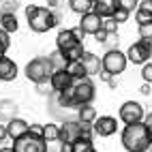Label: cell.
Returning <instances> with one entry per match:
<instances>
[{
	"mask_svg": "<svg viewBox=\"0 0 152 152\" xmlns=\"http://www.w3.org/2000/svg\"><path fill=\"white\" fill-rule=\"evenodd\" d=\"M120 139H122V146H124L126 152H144L152 144V135H150L146 122L124 124Z\"/></svg>",
	"mask_w": 152,
	"mask_h": 152,
	"instance_id": "cell-1",
	"label": "cell"
},
{
	"mask_svg": "<svg viewBox=\"0 0 152 152\" xmlns=\"http://www.w3.org/2000/svg\"><path fill=\"white\" fill-rule=\"evenodd\" d=\"M26 19L32 32L43 34L47 30H52L54 26H58V17L52 13L49 7H37V4H28L26 7Z\"/></svg>",
	"mask_w": 152,
	"mask_h": 152,
	"instance_id": "cell-2",
	"label": "cell"
},
{
	"mask_svg": "<svg viewBox=\"0 0 152 152\" xmlns=\"http://www.w3.org/2000/svg\"><path fill=\"white\" fill-rule=\"evenodd\" d=\"M54 71L56 69L52 64V60H49V56H37L26 64L24 73L28 77V82L39 84V82H49V77H52Z\"/></svg>",
	"mask_w": 152,
	"mask_h": 152,
	"instance_id": "cell-3",
	"label": "cell"
},
{
	"mask_svg": "<svg viewBox=\"0 0 152 152\" xmlns=\"http://www.w3.org/2000/svg\"><path fill=\"white\" fill-rule=\"evenodd\" d=\"M47 144L49 141L41 135V133H26L19 139L13 141V150L15 152H47Z\"/></svg>",
	"mask_w": 152,
	"mask_h": 152,
	"instance_id": "cell-4",
	"label": "cell"
},
{
	"mask_svg": "<svg viewBox=\"0 0 152 152\" xmlns=\"http://www.w3.org/2000/svg\"><path fill=\"white\" fill-rule=\"evenodd\" d=\"M101 60H103V69L109 71V73L114 75V77L120 75V73H124V69H126V64H129L126 54H124V52H120L118 47L109 49L105 56H101Z\"/></svg>",
	"mask_w": 152,
	"mask_h": 152,
	"instance_id": "cell-5",
	"label": "cell"
},
{
	"mask_svg": "<svg viewBox=\"0 0 152 152\" xmlns=\"http://www.w3.org/2000/svg\"><path fill=\"white\" fill-rule=\"evenodd\" d=\"M73 90V96H75V103L77 105H86V103H92L94 96H96V88L92 84L90 77H82V79H75V84L71 86Z\"/></svg>",
	"mask_w": 152,
	"mask_h": 152,
	"instance_id": "cell-6",
	"label": "cell"
},
{
	"mask_svg": "<svg viewBox=\"0 0 152 152\" xmlns=\"http://www.w3.org/2000/svg\"><path fill=\"white\" fill-rule=\"evenodd\" d=\"M150 56H152V39H139L137 43H133L126 49V58L133 64L150 62Z\"/></svg>",
	"mask_w": 152,
	"mask_h": 152,
	"instance_id": "cell-7",
	"label": "cell"
},
{
	"mask_svg": "<svg viewBox=\"0 0 152 152\" xmlns=\"http://www.w3.org/2000/svg\"><path fill=\"white\" fill-rule=\"evenodd\" d=\"M118 118L122 120L124 124H135V122H144L146 111L144 105L137 103V101H124L118 109Z\"/></svg>",
	"mask_w": 152,
	"mask_h": 152,
	"instance_id": "cell-8",
	"label": "cell"
},
{
	"mask_svg": "<svg viewBox=\"0 0 152 152\" xmlns=\"http://www.w3.org/2000/svg\"><path fill=\"white\" fill-rule=\"evenodd\" d=\"M84 133V124L79 122V120H66V122L60 126V135H58V141L62 144V141H69V144H73L75 139H79Z\"/></svg>",
	"mask_w": 152,
	"mask_h": 152,
	"instance_id": "cell-9",
	"label": "cell"
},
{
	"mask_svg": "<svg viewBox=\"0 0 152 152\" xmlns=\"http://www.w3.org/2000/svg\"><path fill=\"white\" fill-rule=\"evenodd\" d=\"M49 84H52L54 92H64V90H69L75 84V77L71 75L66 69H58V71L52 73V77H49Z\"/></svg>",
	"mask_w": 152,
	"mask_h": 152,
	"instance_id": "cell-10",
	"label": "cell"
},
{
	"mask_svg": "<svg viewBox=\"0 0 152 152\" xmlns=\"http://www.w3.org/2000/svg\"><path fill=\"white\" fill-rule=\"evenodd\" d=\"M92 129H94V135L99 137H109L118 131V120L114 116H99L94 122H92Z\"/></svg>",
	"mask_w": 152,
	"mask_h": 152,
	"instance_id": "cell-11",
	"label": "cell"
},
{
	"mask_svg": "<svg viewBox=\"0 0 152 152\" xmlns=\"http://www.w3.org/2000/svg\"><path fill=\"white\" fill-rule=\"evenodd\" d=\"M103 19H105V17H101L99 13L88 11V13L82 15V19H79V28H82L86 34H92V37H94L99 30L103 28Z\"/></svg>",
	"mask_w": 152,
	"mask_h": 152,
	"instance_id": "cell-12",
	"label": "cell"
},
{
	"mask_svg": "<svg viewBox=\"0 0 152 152\" xmlns=\"http://www.w3.org/2000/svg\"><path fill=\"white\" fill-rule=\"evenodd\" d=\"M77 43H82V39L75 34V30H73V28L60 30L58 37H56V49H60L62 54L66 52V49H71L73 45H77Z\"/></svg>",
	"mask_w": 152,
	"mask_h": 152,
	"instance_id": "cell-13",
	"label": "cell"
},
{
	"mask_svg": "<svg viewBox=\"0 0 152 152\" xmlns=\"http://www.w3.org/2000/svg\"><path fill=\"white\" fill-rule=\"evenodd\" d=\"M26 133H30V124L26 122V120H22V118H11L7 122V135H9V139H19L22 135H26Z\"/></svg>",
	"mask_w": 152,
	"mask_h": 152,
	"instance_id": "cell-14",
	"label": "cell"
},
{
	"mask_svg": "<svg viewBox=\"0 0 152 152\" xmlns=\"http://www.w3.org/2000/svg\"><path fill=\"white\" fill-rule=\"evenodd\" d=\"M82 64L86 69L88 77H94V75H99L101 71H103V60H101L96 54H92V52H86L82 56Z\"/></svg>",
	"mask_w": 152,
	"mask_h": 152,
	"instance_id": "cell-15",
	"label": "cell"
},
{
	"mask_svg": "<svg viewBox=\"0 0 152 152\" xmlns=\"http://www.w3.org/2000/svg\"><path fill=\"white\" fill-rule=\"evenodd\" d=\"M17 64L13 62L11 58H9L7 54L0 56V82H13V79L17 77Z\"/></svg>",
	"mask_w": 152,
	"mask_h": 152,
	"instance_id": "cell-16",
	"label": "cell"
},
{
	"mask_svg": "<svg viewBox=\"0 0 152 152\" xmlns=\"http://www.w3.org/2000/svg\"><path fill=\"white\" fill-rule=\"evenodd\" d=\"M118 7H120V0H94L92 11L99 13L101 17H114Z\"/></svg>",
	"mask_w": 152,
	"mask_h": 152,
	"instance_id": "cell-17",
	"label": "cell"
},
{
	"mask_svg": "<svg viewBox=\"0 0 152 152\" xmlns=\"http://www.w3.org/2000/svg\"><path fill=\"white\" fill-rule=\"evenodd\" d=\"M77 120L82 124H92L96 120V109L92 107V103H86V105H79L77 107Z\"/></svg>",
	"mask_w": 152,
	"mask_h": 152,
	"instance_id": "cell-18",
	"label": "cell"
},
{
	"mask_svg": "<svg viewBox=\"0 0 152 152\" xmlns=\"http://www.w3.org/2000/svg\"><path fill=\"white\" fill-rule=\"evenodd\" d=\"M0 28H4L9 34L17 32V28H19L17 15H15V13H4V15H0Z\"/></svg>",
	"mask_w": 152,
	"mask_h": 152,
	"instance_id": "cell-19",
	"label": "cell"
},
{
	"mask_svg": "<svg viewBox=\"0 0 152 152\" xmlns=\"http://www.w3.org/2000/svg\"><path fill=\"white\" fill-rule=\"evenodd\" d=\"M92 4H94V0H69L71 11L77 13V15H84L88 11H92Z\"/></svg>",
	"mask_w": 152,
	"mask_h": 152,
	"instance_id": "cell-20",
	"label": "cell"
},
{
	"mask_svg": "<svg viewBox=\"0 0 152 152\" xmlns=\"http://www.w3.org/2000/svg\"><path fill=\"white\" fill-rule=\"evenodd\" d=\"M15 111H17V105L13 101H2V103H0V120L9 122L11 118H15Z\"/></svg>",
	"mask_w": 152,
	"mask_h": 152,
	"instance_id": "cell-21",
	"label": "cell"
},
{
	"mask_svg": "<svg viewBox=\"0 0 152 152\" xmlns=\"http://www.w3.org/2000/svg\"><path fill=\"white\" fill-rule=\"evenodd\" d=\"M66 71L71 75H73L75 79H82V77H88V73H86V69H84V64H82V60H69L66 62Z\"/></svg>",
	"mask_w": 152,
	"mask_h": 152,
	"instance_id": "cell-22",
	"label": "cell"
},
{
	"mask_svg": "<svg viewBox=\"0 0 152 152\" xmlns=\"http://www.w3.org/2000/svg\"><path fill=\"white\" fill-rule=\"evenodd\" d=\"M49 60H52V64H54V69L58 71V69H66V56L60 52V49H56V52H52L49 54Z\"/></svg>",
	"mask_w": 152,
	"mask_h": 152,
	"instance_id": "cell-23",
	"label": "cell"
},
{
	"mask_svg": "<svg viewBox=\"0 0 152 152\" xmlns=\"http://www.w3.org/2000/svg\"><path fill=\"white\" fill-rule=\"evenodd\" d=\"M58 135H60L58 124H43V137L47 141H58Z\"/></svg>",
	"mask_w": 152,
	"mask_h": 152,
	"instance_id": "cell-24",
	"label": "cell"
},
{
	"mask_svg": "<svg viewBox=\"0 0 152 152\" xmlns=\"http://www.w3.org/2000/svg\"><path fill=\"white\" fill-rule=\"evenodd\" d=\"M90 148H94L90 137H79V139L73 141V152H88Z\"/></svg>",
	"mask_w": 152,
	"mask_h": 152,
	"instance_id": "cell-25",
	"label": "cell"
},
{
	"mask_svg": "<svg viewBox=\"0 0 152 152\" xmlns=\"http://www.w3.org/2000/svg\"><path fill=\"white\" fill-rule=\"evenodd\" d=\"M17 9H19V0H0V15L15 13Z\"/></svg>",
	"mask_w": 152,
	"mask_h": 152,
	"instance_id": "cell-26",
	"label": "cell"
},
{
	"mask_svg": "<svg viewBox=\"0 0 152 152\" xmlns=\"http://www.w3.org/2000/svg\"><path fill=\"white\" fill-rule=\"evenodd\" d=\"M11 47V34L7 32L4 28H0V56H4Z\"/></svg>",
	"mask_w": 152,
	"mask_h": 152,
	"instance_id": "cell-27",
	"label": "cell"
},
{
	"mask_svg": "<svg viewBox=\"0 0 152 152\" xmlns=\"http://www.w3.org/2000/svg\"><path fill=\"white\" fill-rule=\"evenodd\" d=\"M103 30H107L109 34H118V22L114 17H105L103 19Z\"/></svg>",
	"mask_w": 152,
	"mask_h": 152,
	"instance_id": "cell-28",
	"label": "cell"
},
{
	"mask_svg": "<svg viewBox=\"0 0 152 152\" xmlns=\"http://www.w3.org/2000/svg\"><path fill=\"white\" fill-rule=\"evenodd\" d=\"M129 15H131V11H129V9H124V7H118V9H116V13H114V19H116L118 24H124L126 19H129Z\"/></svg>",
	"mask_w": 152,
	"mask_h": 152,
	"instance_id": "cell-29",
	"label": "cell"
},
{
	"mask_svg": "<svg viewBox=\"0 0 152 152\" xmlns=\"http://www.w3.org/2000/svg\"><path fill=\"white\" fill-rule=\"evenodd\" d=\"M135 22H137V26H141V24H152V15L137 9V11H135Z\"/></svg>",
	"mask_w": 152,
	"mask_h": 152,
	"instance_id": "cell-30",
	"label": "cell"
},
{
	"mask_svg": "<svg viewBox=\"0 0 152 152\" xmlns=\"http://www.w3.org/2000/svg\"><path fill=\"white\" fill-rule=\"evenodd\" d=\"M141 79L148 82V84H152V62L141 64Z\"/></svg>",
	"mask_w": 152,
	"mask_h": 152,
	"instance_id": "cell-31",
	"label": "cell"
},
{
	"mask_svg": "<svg viewBox=\"0 0 152 152\" xmlns=\"http://www.w3.org/2000/svg\"><path fill=\"white\" fill-rule=\"evenodd\" d=\"M37 92L43 94V96H49V94L54 92V90H52V84H49V82H39V84H37Z\"/></svg>",
	"mask_w": 152,
	"mask_h": 152,
	"instance_id": "cell-32",
	"label": "cell"
},
{
	"mask_svg": "<svg viewBox=\"0 0 152 152\" xmlns=\"http://www.w3.org/2000/svg\"><path fill=\"white\" fill-rule=\"evenodd\" d=\"M139 39H152V24H141L139 26Z\"/></svg>",
	"mask_w": 152,
	"mask_h": 152,
	"instance_id": "cell-33",
	"label": "cell"
},
{
	"mask_svg": "<svg viewBox=\"0 0 152 152\" xmlns=\"http://www.w3.org/2000/svg\"><path fill=\"white\" fill-rule=\"evenodd\" d=\"M120 7H124V9H129V11H137V7H139V0H120Z\"/></svg>",
	"mask_w": 152,
	"mask_h": 152,
	"instance_id": "cell-34",
	"label": "cell"
},
{
	"mask_svg": "<svg viewBox=\"0 0 152 152\" xmlns=\"http://www.w3.org/2000/svg\"><path fill=\"white\" fill-rule=\"evenodd\" d=\"M139 11H144V13H150L152 15V0H139Z\"/></svg>",
	"mask_w": 152,
	"mask_h": 152,
	"instance_id": "cell-35",
	"label": "cell"
},
{
	"mask_svg": "<svg viewBox=\"0 0 152 152\" xmlns=\"http://www.w3.org/2000/svg\"><path fill=\"white\" fill-rule=\"evenodd\" d=\"M107 37H109V32H107V30H103V28H101L99 32L94 34V41H96V43H107Z\"/></svg>",
	"mask_w": 152,
	"mask_h": 152,
	"instance_id": "cell-36",
	"label": "cell"
},
{
	"mask_svg": "<svg viewBox=\"0 0 152 152\" xmlns=\"http://www.w3.org/2000/svg\"><path fill=\"white\" fill-rule=\"evenodd\" d=\"M99 77H101V82H109V79L114 77V75H111L109 71H105V69H103V71H101V73H99Z\"/></svg>",
	"mask_w": 152,
	"mask_h": 152,
	"instance_id": "cell-37",
	"label": "cell"
},
{
	"mask_svg": "<svg viewBox=\"0 0 152 152\" xmlns=\"http://www.w3.org/2000/svg\"><path fill=\"white\" fill-rule=\"evenodd\" d=\"M9 135H7V122H0V141H4Z\"/></svg>",
	"mask_w": 152,
	"mask_h": 152,
	"instance_id": "cell-38",
	"label": "cell"
},
{
	"mask_svg": "<svg viewBox=\"0 0 152 152\" xmlns=\"http://www.w3.org/2000/svg\"><path fill=\"white\" fill-rule=\"evenodd\" d=\"M60 152H73V144H69V141H62V144H60Z\"/></svg>",
	"mask_w": 152,
	"mask_h": 152,
	"instance_id": "cell-39",
	"label": "cell"
},
{
	"mask_svg": "<svg viewBox=\"0 0 152 152\" xmlns=\"http://www.w3.org/2000/svg\"><path fill=\"white\" fill-rule=\"evenodd\" d=\"M150 86H152V84H148V82H144V86H141V88H139V92H141V94H144V96H150Z\"/></svg>",
	"mask_w": 152,
	"mask_h": 152,
	"instance_id": "cell-40",
	"label": "cell"
},
{
	"mask_svg": "<svg viewBox=\"0 0 152 152\" xmlns=\"http://www.w3.org/2000/svg\"><path fill=\"white\" fill-rule=\"evenodd\" d=\"M144 122H146V126H148V131H150V135H152V111L144 118Z\"/></svg>",
	"mask_w": 152,
	"mask_h": 152,
	"instance_id": "cell-41",
	"label": "cell"
},
{
	"mask_svg": "<svg viewBox=\"0 0 152 152\" xmlns=\"http://www.w3.org/2000/svg\"><path fill=\"white\" fill-rule=\"evenodd\" d=\"M30 131H32V133H41V135H43V124H30Z\"/></svg>",
	"mask_w": 152,
	"mask_h": 152,
	"instance_id": "cell-42",
	"label": "cell"
},
{
	"mask_svg": "<svg viewBox=\"0 0 152 152\" xmlns=\"http://www.w3.org/2000/svg\"><path fill=\"white\" fill-rule=\"evenodd\" d=\"M107 84H109V88H116V86H118V82H116V77H111V79H109Z\"/></svg>",
	"mask_w": 152,
	"mask_h": 152,
	"instance_id": "cell-43",
	"label": "cell"
},
{
	"mask_svg": "<svg viewBox=\"0 0 152 152\" xmlns=\"http://www.w3.org/2000/svg\"><path fill=\"white\" fill-rule=\"evenodd\" d=\"M47 2H49L47 7H49V9H52V7H56V4H58V0H47Z\"/></svg>",
	"mask_w": 152,
	"mask_h": 152,
	"instance_id": "cell-44",
	"label": "cell"
},
{
	"mask_svg": "<svg viewBox=\"0 0 152 152\" xmlns=\"http://www.w3.org/2000/svg\"><path fill=\"white\" fill-rule=\"evenodd\" d=\"M0 152H15L13 148H0Z\"/></svg>",
	"mask_w": 152,
	"mask_h": 152,
	"instance_id": "cell-45",
	"label": "cell"
},
{
	"mask_svg": "<svg viewBox=\"0 0 152 152\" xmlns=\"http://www.w3.org/2000/svg\"><path fill=\"white\" fill-rule=\"evenodd\" d=\"M144 152H152V144H150V146H148V148H146Z\"/></svg>",
	"mask_w": 152,
	"mask_h": 152,
	"instance_id": "cell-46",
	"label": "cell"
},
{
	"mask_svg": "<svg viewBox=\"0 0 152 152\" xmlns=\"http://www.w3.org/2000/svg\"><path fill=\"white\" fill-rule=\"evenodd\" d=\"M88 152H99V150H96V148H90V150H88Z\"/></svg>",
	"mask_w": 152,
	"mask_h": 152,
	"instance_id": "cell-47",
	"label": "cell"
}]
</instances>
